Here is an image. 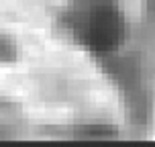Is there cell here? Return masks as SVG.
Returning <instances> with one entry per match:
<instances>
[{"label": "cell", "instance_id": "obj_2", "mask_svg": "<svg viewBox=\"0 0 155 147\" xmlns=\"http://www.w3.org/2000/svg\"><path fill=\"white\" fill-rule=\"evenodd\" d=\"M12 57V45L10 41L0 35V59H10Z\"/></svg>", "mask_w": 155, "mask_h": 147}, {"label": "cell", "instance_id": "obj_1", "mask_svg": "<svg viewBox=\"0 0 155 147\" xmlns=\"http://www.w3.org/2000/svg\"><path fill=\"white\" fill-rule=\"evenodd\" d=\"M59 27L78 49L96 57L116 53L129 35L127 15L118 0H68Z\"/></svg>", "mask_w": 155, "mask_h": 147}]
</instances>
